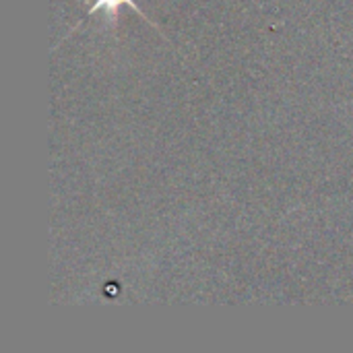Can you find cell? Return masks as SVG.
I'll list each match as a JSON object with an SVG mask.
<instances>
[{"instance_id": "cell-1", "label": "cell", "mask_w": 353, "mask_h": 353, "mask_svg": "<svg viewBox=\"0 0 353 353\" xmlns=\"http://www.w3.org/2000/svg\"><path fill=\"white\" fill-rule=\"evenodd\" d=\"M120 6H128V8H132V10H134V12H139L143 19H147V21H149L153 27H157V25H155V23H153V21H151L147 14H143V10L137 6V2H134V0H95L87 12H89V14H93V12H97V10H105L110 17H118V10H120Z\"/></svg>"}]
</instances>
